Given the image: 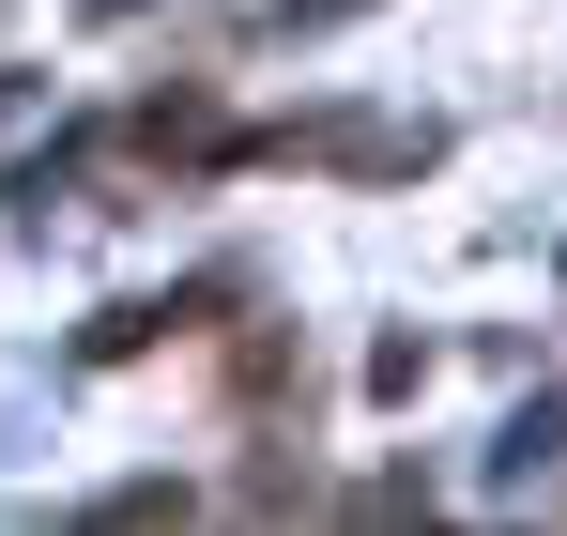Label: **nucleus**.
Returning <instances> with one entry per match:
<instances>
[]
</instances>
